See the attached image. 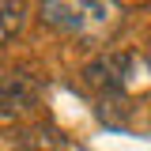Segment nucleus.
I'll list each match as a JSON object with an SVG mask.
<instances>
[{"instance_id":"7ed1b4c3","label":"nucleus","mask_w":151,"mask_h":151,"mask_svg":"<svg viewBox=\"0 0 151 151\" xmlns=\"http://www.w3.org/2000/svg\"><path fill=\"white\" fill-rule=\"evenodd\" d=\"M38 94H42V87H38L30 76L23 72H12L0 79V110L4 113H23V110H34Z\"/></svg>"},{"instance_id":"423d86ee","label":"nucleus","mask_w":151,"mask_h":151,"mask_svg":"<svg viewBox=\"0 0 151 151\" xmlns=\"http://www.w3.org/2000/svg\"><path fill=\"white\" fill-rule=\"evenodd\" d=\"M147 64H151V45H147Z\"/></svg>"},{"instance_id":"39448f33","label":"nucleus","mask_w":151,"mask_h":151,"mask_svg":"<svg viewBox=\"0 0 151 151\" xmlns=\"http://www.w3.org/2000/svg\"><path fill=\"white\" fill-rule=\"evenodd\" d=\"M15 151H60V140H57V132L49 129H30L19 136Z\"/></svg>"},{"instance_id":"20e7f679","label":"nucleus","mask_w":151,"mask_h":151,"mask_svg":"<svg viewBox=\"0 0 151 151\" xmlns=\"http://www.w3.org/2000/svg\"><path fill=\"white\" fill-rule=\"evenodd\" d=\"M27 19H30V8H27V4H12V0H4V4H0V45H8L12 38L23 34Z\"/></svg>"},{"instance_id":"f03ea898","label":"nucleus","mask_w":151,"mask_h":151,"mask_svg":"<svg viewBox=\"0 0 151 151\" xmlns=\"http://www.w3.org/2000/svg\"><path fill=\"white\" fill-rule=\"evenodd\" d=\"M132 68H136L132 53H98L91 64L83 68V79L91 83L94 91H102L106 98H110V94H121V91H125Z\"/></svg>"},{"instance_id":"f257e3e1","label":"nucleus","mask_w":151,"mask_h":151,"mask_svg":"<svg viewBox=\"0 0 151 151\" xmlns=\"http://www.w3.org/2000/svg\"><path fill=\"white\" fill-rule=\"evenodd\" d=\"M38 15L53 27H60V30L83 34L91 23H110L117 15V8L113 4H60V0H49V4L38 8Z\"/></svg>"}]
</instances>
